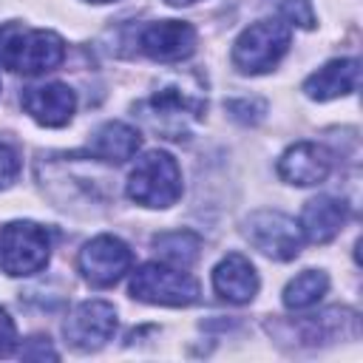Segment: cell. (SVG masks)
I'll use <instances>...</instances> for the list:
<instances>
[{
	"mask_svg": "<svg viewBox=\"0 0 363 363\" xmlns=\"http://www.w3.org/2000/svg\"><path fill=\"white\" fill-rule=\"evenodd\" d=\"M65 60V43L45 28H26L17 23L0 26V65L37 77L45 71H54Z\"/></svg>",
	"mask_w": 363,
	"mask_h": 363,
	"instance_id": "1",
	"label": "cell"
},
{
	"mask_svg": "<svg viewBox=\"0 0 363 363\" xmlns=\"http://www.w3.org/2000/svg\"><path fill=\"white\" fill-rule=\"evenodd\" d=\"M128 196L145 207H170L182 196V170L164 150H147L128 176Z\"/></svg>",
	"mask_w": 363,
	"mask_h": 363,
	"instance_id": "2",
	"label": "cell"
},
{
	"mask_svg": "<svg viewBox=\"0 0 363 363\" xmlns=\"http://www.w3.org/2000/svg\"><path fill=\"white\" fill-rule=\"evenodd\" d=\"M130 295L159 306H190L199 301V284L190 272L164 261L142 264L130 278Z\"/></svg>",
	"mask_w": 363,
	"mask_h": 363,
	"instance_id": "3",
	"label": "cell"
},
{
	"mask_svg": "<svg viewBox=\"0 0 363 363\" xmlns=\"http://www.w3.org/2000/svg\"><path fill=\"white\" fill-rule=\"evenodd\" d=\"M289 48V26L281 20H261L244 28L233 45V62L241 74L272 71Z\"/></svg>",
	"mask_w": 363,
	"mask_h": 363,
	"instance_id": "4",
	"label": "cell"
},
{
	"mask_svg": "<svg viewBox=\"0 0 363 363\" xmlns=\"http://www.w3.org/2000/svg\"><path fill=\"white\" fill-rule=\"evenodd\" d=\"M51 233L34 221H11L0 233V267L9 275H34L48 264Z\"/></svg>",
	"mask_w": 363,
	"mask_h": 363,
	"instance_id": "5",
	"label": "cell"
},
{
	"mask_svg": "<svg viewBox=\"0 0 363 363\" xmlns=\"http://www.w3.org/2000/svg\"><path fill=\"white\" fill-rule=\"evenodd\" d=\"M244 233L255 250H261L264 255H269L275 261H292L301 252V241H303L298 221L278 213V210L252 213L247 218Z\"/></svg>",
	"mask_w": 363,
	"mask_h": 363,
	"instance_id": "6",
	"label": "cell"
},
{
	"mask_svg": "<svg viewBox=\"0 0 363 363\" xmlns=\"http://www.w3.org/2000/svg\"><path fill=\"white\" fill-rule=\"evenodd\" d=\"M207 102L199 96L184 94L182 88H164L153 94L147 102L139 105V116L167 139H182L190 119H199L204 113Z\"/></svg>",
	"mask_w": 363,
	"mask_h": 363,
	"instance_id": "7",
	"label": "cell"
},
{
	"mask_svg": "<svg viewBox=\"0 0 363 363\" xmlns=\"http://www.w3.org/2000/svg\"><path fill=\"white\" fill-rule=\"evenodd\" d=\"M130 267L133 252L116 235H96L79 250V272L91 286H113Z\"/></svg>",
	"mask_w": 363,
	"mask_h": 363,
	"instance_id": "8",
	"label": "cell"
},
{
	"mask_svg": "<svg viewBox=\"0 0 363 363\" xmlns=\"http://www.w3.org/2000/svg\"><path fill=\"white\" fill-rule=\"evenodd\" d=\"M62 332H65V340L79 352L99 349L116 332V309L108 301H82L68 315Z\"/></svg>",
	"mask_w": 363,
	"mask_h": 363,
	"instance_id": "9",
	"label": "cell"
},
{
	"mask_svg": "<svg viewBox=\"0 0 363 363\" xmlns=\"http://www.w3.org/2000/svg\"><path fill=\"white\" fill-rule=\"evenodd\" d=\"M139 48L156 62H179L196 51V28L184 20H159L142 28Z\"/></svg>",
	"mask_w": 363,
	"mask_h": 363,
	"instance_id": "10",
	"label": "cell"
},
{
	"mask_svg": "<svg viewBox=\"0 0 363 363\" xmlns=\"http://www.w3.org/2000/svg\"><path fill=\"white\" fill-rule=\"evenodd\" d=\"M26 113L31 119H37L45 128H62L71 122L74 108H77V96L68 85L62 82H48V85H34L26 88L20 96Z\"/></svg>",
	"mask_w": 363,
	"mask_h": 363,
	"instance_id": "11",
	"label": "cell"
},
{
	"mask_svg": "<svg viewBox=\"0 0 363 363\" xmlns=\"http://www.w3.org/2000/svg\"><path fill=\"white\" fill-rule=\"evenodd\" d=\"M329 167H332V156L326 153V147L315 142H298L286 147V153L278 159V176L298 187L320 184L329 176Z\"/></svg>",
	"mask_w": 363,
	"mask_h": 363,
	"instance_id": "12",
	"label": "cell"
},
{
	"mask_svg": "<svg viewBox=\"0 0 363 363\" xmlns=\"http://www.w3.org/2000/svg\"><path fill=\"white\" fill-rule=\"evenodd\" d=\"M346 216H349V207L340 199H335V196H318V199H309L306 201L298 227H301V233H303L306 241L326 244V241H332L340 233V227L346 224Z\"/></svg>",
	"mask_w": 363,
	"mask_h": 363,
	"instance_id": "13",
	"label": "cell"
},
{
	"mask_svg": "<svg viewBox=\"0 0 363 363\" xmlns=\"http://www.w3.org/2000/svg\"><path fill=\"white\" fill-rule=\"evenodd\" d=\"M213 286H216V292L224 301H230V303H247L258 292V272H255V267L244 255L230 252L213 269Z\"/></svg>",
	"mask_w": 363,
	"mask_h": 363,
	"instance_id": "14",
	"label": "cell"
},
{
	"mask_svg": "<svg viewBox=\"0 0 363 363\" xmlns=\"http://www.w3.org/2000/svg\"><path fill=\"white\" fill-rule=\"evenodd\" d=\"M357 77H360V62L357 60H332L323 68H318L315 74L306 77L303 91L309 99L326 102L335 96H346L357 88Z\"/></svg>",
	"mask_w": 363,
	"mask_h": 363,
	"instance_id": "15",
	"label": "cell"
},
{
	"mask_svg": "<svg viewBox=\"0 0 363 363\" xmlns=\"http://www.w3.org/2000/svg\"><path fill=\"white\" fill-rule=\"evenodd\" d=\"M142 147V136L136 128L125 125V122H105L88 142V156L99 159V162H113L122 164L128 159L136 156V150Z\"/></svg>",
	"mask_w": 363,
	"mask_h": 363,
	"instance_id": "16",
	"label": "cell"
},
{
	"mask_svg": "<svg viewBox=\"0 0 363 363\" xmlns=\"http://www.w3.org/2000/svg\"><path fill=\"white\" fill-rule=\"evenodd\" d=\"M153 247L156 252L162 255L164 264L170 267H179V269H187L196 264L199 258V250H201V238L190 230H173V233H162L153 238Z\"/></svg>",
	"mask_w": 363,
	"mask_h": 363,
	"instance_id": "17",
	"label": "cell"
},
{
	"mask_svg": "<svg viewBox=\"0 0 363 363\" xmlns=\"http://www.w3.org/2000/svg\"><path fill=\"white\" fill-rule=\"evenodd\" d=\"M329 289V278L320 269H303L295 275L284 289V306L286 309H309L315 306Z\"/></svg>",
	"mask_w": 363,
	"mask_h": 363,
	"instance_id": "18",
	"label": "cell"
},
{
	"mask_svg": "<svg viewBox=\"0 0 363 363\" xmlns=\"http://www.w3.org/2000/svg\"><path fill=\"white\" fill-rule=\"evenodd\" d=\"M281 17H284L289 26L312 28V26H315L312 0H284V3H281Z\"/></svg>",
	"mask_w": 363,
	"mask_h": 363,
	"instance_id": "19",
	"label": "cell"
},
{
	"mask_svg": "<svg viewBox=\"0 0 363 363\" xmlns=\"http://www.w3.org/2000/svg\"><path fill=\"white\" fill-rule=\"evenodd\" d=\"M227 111L241 122H258L264 116L267 105L261 99H233V102H227Z\"/></svg>",
	"mask_w": 363,
	"mask_h": 363,
	"instance_id": "20",
	"label": "cell"
},
{
	"mask_svg": "<svg viewBox=\"0 0 363 363\" xmlns=\"http://www.w3.org/2000/svg\"><path fill=\"white\" fill-rule=\"evenodd\" d=\"M17 173H20V156L6 142H0V190L9 187L17 179Z\"/></svg>",
	"mask_w": 363,
	"mask_h": 363,
	"instance_id": "21",
	"label": "cell"
},
{
	"mask_svg": "<svg viewBox=\"0 0 363 363\" xmlns=\"http://www.w3.org/2000/svg\"><path fill=\"white\" fill-rule=\"evenodd\" d=\"M17 346V329H14V320L9 318L6 309H0V357L11 354Z\"/></svg>",
	"mask_w": 363,
	"mask_h": 363,
	"instance_id": "22",
	"label": "cell"
},
{
	"mask_svg": "<svg viewBox=\"0 0 363 363\" xmlns=\"http://www.w3.org/2000/svg\"><path fill=\"white\" fill-rule=\"evenodd\" d=\"M20 357H26V360H45V357L57 360V352L51 349L48 337H31V340H28V346H23V349H20Z\"/></svg>",
	"mask_w": 363,
	"mask_h": 363,
	"instance_id": "23",
	"label": "cell"
},
{
	"mask_svg": "<svg viewBox=\"0 0 363 363\" xmlns=\"http://www.w3.org/2000/svg\"><path fill=\"white\" fill-rule=\"evenodd\" d=\"M164 3H170V6H190V3H196V0H164Z\"/></svg>",
	"mask_w": 363,
	"mask_h": 363,
	"instance_id": "24",
	"label": "cell"
},
{
	"mask_svg": "<svg viewBox=\"0 0 363 363\" xmlns=\"http://www.w3.org/2000/svg\"><path fill=\"white\" fill-rule=\"evenodd\" d=\"M88 3H111V0H88Z\"/></svg>",
	"mask_w": 363,
	"mask_h": 363,
	"instance_id": "25",
	"label": "cell"
}]
</instances>
